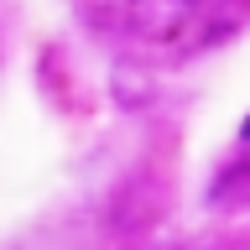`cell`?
<instances>
[{"instance_id": "3957f363", "label": "cell", "mask_w": 250, "mask_h": 250, "mask_svg": "<svg viewBox=\"0 0 250 250\" xmlns=\"http://www.w3.org/2000/svg\"><path fill=\"white\" fill-rule=\"evenodd\" d=\"M109 94H115V104H120V109H146L156 99V78L146 73V68L120 62V68L109 73Z\"/></svg>"}, {"instance_id": "6da1fadb", "label": "cell", "mask_w": 250, "mask_h": 250, "mask_svg": "<svg viewBox=\"0 0 250 250\" xmlns=\"http://www.w3.org/2000/svg\"><path fill=\"white\" fill-rule=\"evenodd\" d=\"M198 11V0H125V26L141 42H177Z\"/></svg>"}, {"instance_id": "7a4b0ae2", "label": "cell", "mask_w": 250, "mask_h": 250, "mask_svg": "<svg viewBox=\"0 0 250 250\" xmlns=\"http://www.w3.org/2000/svg\"><path fill=\"white\" fill-rule=\"evenodd\" d=\"M208 208H219V214L250 208V162H229V167L214 172V183H208Z\"/></svg>"}]
</instances>
